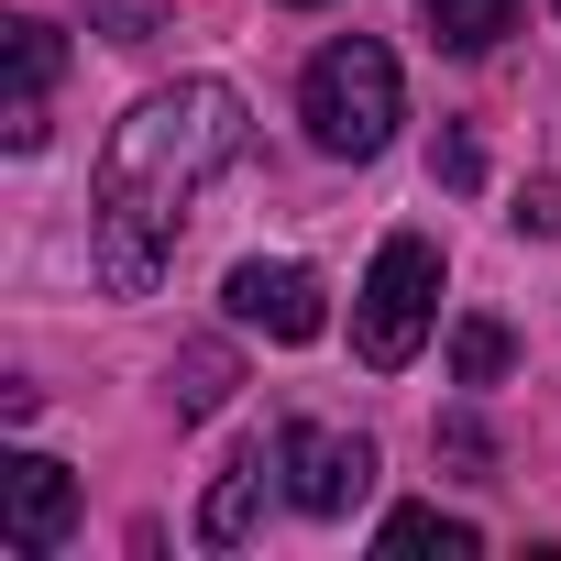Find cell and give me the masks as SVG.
I'll use <instances>...</instances> for the list:
<instances>
[{
	"label": "cell",
	"instance_id": "cell-15",
	"mask_svg": "<svg viewBox=\"0 0 561 561\" xmlns=\"http://www.w3.org/2000/svg\"><path fill=\"white\" fill-rule=\"evenodd\" d=\"M430 176H440V187H473V176H484V154H473V133H440V154H430Z\"/></svg>",
	"mask_w": 561,
	"mask_h": 561
},
{
	"label": "cell",
	"instance_id": "cell-13",
	"mask_svg": "<svg viewBox=\"0 0 561 561\" xmlns=\"http://www.w3.org/2000/svg\"><path fill=\"white\" fill-rule=\"evenodd\" d=\"M89 12V34H111V45H154L165 34V0H78Z\"/></svg>",
	"mask_w": 561,
	"mask_h": 561
},
{
	"label": "cell",
	"instance_id": "cell-3",
	"mask_svg": "<svg viewBox=\"0 0 561 561\" xmlns=\"http://www.w3.org/2000/svg\"><path fill=\"white\" fill-rule=\"evenodd\" d=\"M430 320H440V242L430 231H386L364 298H353V353L375 375H408L419 342H430Z\"/></svg>",
	"mask_w": 561,
	"mask_h": 561
},
{
	"label": "cell",
	"instance_id": "cell-11",
	"mask_svg": "<svg viewBox=\"0 0 561 561\" xmlns=\"http://www.w3.org/2000/svg\"><path fill=\"white\" fill-rule=\"evenodd\" d=\"M419 12H430V34H440L451 56H484V45L517 23V0H419Z\"/></svg>",
	"mask_w": 561,
	"mask_h": 561
},
{
	"label": "cell",
	"instance_id": "cell-2",
	"mask_svg": "<svg viewBox=\"0 0 561 561\" xmlns=\"http://www.w3.org/2000/svg\"><path fill=\"white\" fill-rule=\"evenodd\" d=\"M298 122H309V144L320 154H386L397 144V122H408V89H397V56L375 45V34H331L320 56H309V78H298Z\"/></svg>",
	"mask_w": 561,
	"mask_h": 561
},
{
	"label": "cell",
	"instance_id": "cell-5",
	"mask_svg": "<svg viewBox=\"0 0 561 561\" xmlns=\"http://www.w3.org/2000/svg\"><path fill=\"white\" fill-rule=\"evenodd\" d=\"M67 528H78V473L45 462V451H23L12 473H0V550H12V561H45Z\"/></svg>",
	"mask_w": 561,
	"mask_h": 561
},
{
	"label": "cell",
	"instance_id": "cell-12",
	"mask_svg": "<svg viewBox=\"0 0 561 561\" xmlns=\"http://www.w3.org/2000/svg\"><path fill=\"white\" fill-rule=\"evenodd\" d=\"M506 364H517V331L506 320H451V375L462 386H495Z\"/></svg>",
	"mask_w": 561,
	"mask_h": 561
},
{
	"label": "cell",
	"instance_id": "cell-6",
	"mask_svg": "<svg viewBox=\"0 0 561 561\" xmlns=\"http://www.w3.org/2000/svg\"><path fill=\"white\" fill-rule=\"evenodd\" d=\"M220 309H231L242 331H264V342H320V320H331V309H320V275H309V264H264V253L231 264Z\"/></svg>",
	"mask_w": 561,
	"mask_h": 561
},
{
	"label": "cell",
	"instance_id": "cell-16",
	"mask_svg": "<svg viewBox=\"0 0 561 561\" xmlns=\"http://www.w3.org/2000/svg\"><path fill=\"white\" fill-rule=\"evenodd\" d=\"M287 12H320V0H287Z\"/></svg>",
	"mask_w": 561,
	"mask_h": 561
},
{
	"label": "cell",
	"instance_id": "cell-10",
	"mask_svg": "<svg viewBox=\"0 0 561 561\" xmlns=\"http://www.w3.org/2000/svg\"><path fill=\"white\" fill-rule=\"evenodd\" d=\"M375 550H440V561H473L484 539H473V517H440V506H397V517L375 528Z\"/></svg>",
	"mask_w": 561,
	"mask_h": 561
},
{
	"label": "cell",
	"instance_id": "cell-4",
	"mask_svg": "<svg viewBox=\"0 0 561 561\" xmlns=\"http://www.w3.org/2000/svg\"><path fill=\"white\" fill-rule=\"evenodd\" d=\"M275 462H287V495L309 517H353L375 495V440L331 430V419H287V430H275Z\"/></svg>",
	"mask_w": 561,
	"mask_h": 561
},
{
	"label": "cell",
	"instance_id": "cell-14",
	"mask_svg": "<svg viewBox=\"0 0 561 561\" xmlns=\"http://www.w3.org/2000/svg\"><path fill=\"white\" fill-rule=\"evenodd\" d=\"M506 220H517V231H561V176H528Z\"/></svg>",
	"mask_w": 561,
	"mask_h": 561
},
{
	"label": "cell",
	"instance_id": "cell-17",
	"mask_svg": "<svg viewBox=\"0 0 561 561\" xmlns=\"http://www.w3.org/2000/svg\"><path fill=\"white\" fill-rule=\"evenodd\" d=\"M550 12H561V0H550Z\"/></svg>",
	"mask_w": 561,
	"mask_h": 561
},
{
	"label": "cell",
	"instance_id": "cell-8",
	"mask_svg": "<svg viewBox=\"0 0 561 561\" xmlns=\"http://www.w3.org/2000/svg\"><path fill=\"white\" fill-rule=\"evenodd\" d=\"M275 473H287V462H275L264 440H253V451H231V462H220V484H209V506H198V550H242V539L264 528V506H275Z\"/></svg>",
	"mask_w": 561,
	"mask_h": 561
},
{
	"label": "cell",
	"instance_id": "cell-7",
	"mask_svg": "<svg viewBox=\"0 0 561 561\" xmlns=\"http://www.w3.org/2000/svg\"><path fill=\"white\" fill-rule=\"evenodd\" d=\"M56 78H67V45H56V23H12V111H0V144L12 154H34L45 144V111H56Z\"/></svg>",
	"mask_w": 561,
	"mask_h": 561
},
{
	"label": "cell",
	"instance_id": "cell-1",
	"mask_svg": "<svg viewBox=\"0 0 561 561\" xmlns=\"http://www.w3.org/2000/svg\"><path fill=\"white\" fill-rule=\"evenodd\" d=\"M231 154H242V89L220 78H176L111 122L100 176H89V275L111 298H144L176 264V231Z\"/></svg>",
	"mask_w": 561,
	"mask_h": 561
},
{
	"label": "cell",
	"instance_id": "cell-9",
	"mask_svg": "<svg viewBox=\"0 0 561 561\" xmlns=\"http://www.w3.org/2000/svg\"><path fill=\"white\" fill-rule=\"evenodd\" d=\"M231 386H242L231 342H187V353L165 364V397H176V419H220V408H231Z\"/></svg>",
	"mask_w": 561,
	"mask_h": 561
}]
</instances>
